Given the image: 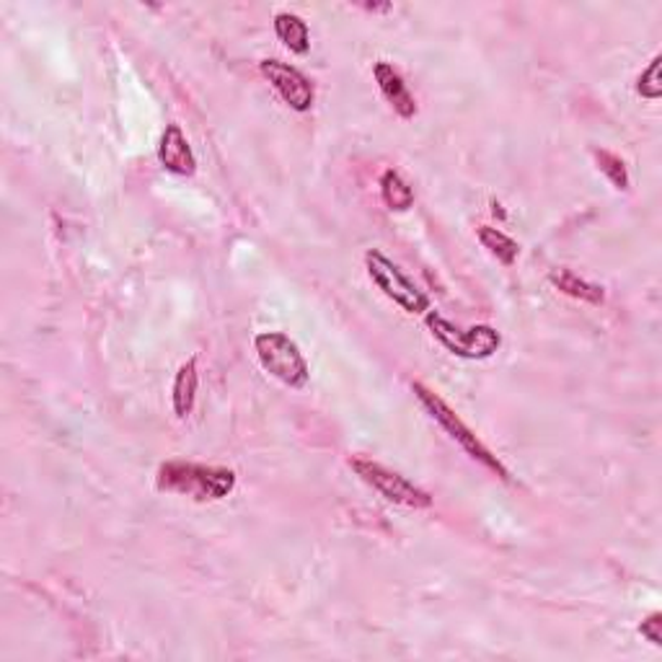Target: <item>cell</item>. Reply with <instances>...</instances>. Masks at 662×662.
Returning a JSON list of instances; mask_svg holds the SVG:
<instances>
[{"instance_id": "cell-6", "label": "cell", "mask_w": 662, "mask_h": 662, "mask_svg": "<svg viewBox=\"0 0 662 662\" xmlns=\"http://www.w3.org/2000/svg\"><path fill=\"white\" fill-rule=\"evenodd\" d=\"M349 466L365 484L373 486L381 497H386L389 502L404 505L411 510H428L432 508V497L422 486L409 482L407 476H402L398 471L389 469V466L370 461V458H349Z\"/></svg>"}, {"instance_id": "cell-14", "label": "cell", "mask_w": 662, "mask_h": 662, "mask_svg": "<svg viewBox=\"0 0 662 662\" xmlns=\"http://www.w3.org/2000/svg\"><path fill=\"white\" fill-rule=\"evenodd\" d=\"M476 239L482 246L489 252L495 259L499 262V265L505 267H512L518 262L520 256V246L518 241H512L508 233H502L499 228H492V226H482L476 231Z\"/></svg>"}, {"instance_id": "cell-4", "label": "cell", "mask_w": 662, "mask_h": 662, "mask_svg": "<svg viewBox=\"0 0 662 662\" xmlns=\"http://www.w3.org/2000/svg\"><path fill=\"white\" fill-rule=\"evenodd\" d=\"M365 269H368V277L373 280V285L381 290L389 301H394L398 308H404L411 316L428 314L432 306L430 295L424 293L394 259H389L386 254L378 252V249H368V252H365Z\"/></svg>"}, {"instance_id": "cell-1", "label": "cell", "mask_w": 662, "mask_h": 662, "mask_svg": "<svg viewBox=\"0 0 662 662\" xmlns=\"http://www.w3.org/2000/svg\"><path fill=\"white\" fill-rule=\"evenodd\" d=\"M155 486L168 495L189 497L192 502H220L235 489V471L226 466L166 461L161 463Z\"/></svg>"}, {"instance_id": "cell-8", "label": "cell", "mask_w": 662, "mask_h": 662, "mask_svg": "<svg viewBox=\"0 0 662 662\" xmlns=\"http://www.w3.org/2000/svg\"><path fill=\"white\" fill-rule=\"evenodd\" d=\"M158 161L168 174H177V177H192L198 171V158L179 125H166L158 143Z\"/></svg>"}, {"instance_id": "cell-11", "label": "cell", "mask_w": 662, "mask_h": 662, "mask_svg": "<svg viewBox=\"0 0 662 662\" xmlns=\"http://www.w3.org/2000/svg\"><path fill=\"white\" fill-rule=\"evenodd\" d=\"M198 389H200V373H198V360H187L179 368L177 378H174L171 386V404H174V415L179 420L192 415L194 402H198Z\"/></svg>"}, {"instance_id": "cell-16", "label": "cell", "mask_w": 662, "mask_h": 662, "mask_svg": "<svg viewBox=\"0 0 662 662\" xmlns=\"http://www.w3.org/2000/svg\"><path fill=\"white\" fill-rule=\"evenodd\" d=\"M660 65H662V58H660V55H654V58L650 60V65H647L645 71H641V76L637 78V86H634V89H637V93H639L641 99L658 101V99L662 97Z\"/></svg>"}, {"instance_id": "cell-15", "label": "cell", "mask_w": 662, "mask_h": 662, "mask_svg": "<svg viewBox=\"0 0 662 662\" xmlns=\"http://www.w3.org/2000/svg\"><path fill=\"white\" fill-rule=\"evenodd\" d=\"M593 155H596L598 168L606 174V179L611 181L613 189H619V192H626V189H629V184H632V179H629V168H626L624 161H621V155L611 153V151H603V148H596Z\"/></svg>"}, {"instance_id": "cell-3", "label": "cell", "mask_w": 662, "mask_h": 662, "mask_svg": "<svg viewBox=\"0 0 662 662\" xmlns=\"http://www.w3.org/2000/svg\"><path fill=\"white\" fill-rule=\"evenodd\" d=\"M424 323H428L430 334L448 349L450 355L461 357V360H489L492 355L502 347V334L489 323H476V327H458L445 319L437 310H428L424 314Z\"/></svg>"}, {"instance_id": "cell-17", "label": "cell", "mask_w": 662, "mask_h": 662, "mask_svg": "<svg viewBox=\"0 0 662 662\" xmlns=\"http://www.w3.org/2000/svg\"><path fill=\"white\" fill-rule=\"evenodd\" d=\"M639 634L650 641L652 647H662V613L654 611L639 624Z\"/></svg>"}, {"instance_id": "cell-5", "label": "cell", "mask_w": 662, "mask_h": 662, "mask_svg": "<svg viewBox=\"0 0 662 662\" xmlns=\"http://www.w3.org/2000/svg\"><path fill=\"white\" fill-rule=\"evenodd\" d=\"M254 353L259 357L262 368L277 378L282 386L303 389L310 378V368L303 357L301 347L282 331H262L254 336Z\"/></svg>"}, {"instance_id": "cell-9", "label": "cell", "mask_w": 662, "mask_h": 662, "mask_svg": "<svg viewBox=\"0 0 662 662\" xmlns=\"http://www.w3.org/2000/svg\"><path fill=\"white\" fill-rule=\"evenodd\" d=\"M373 78L381 89L383 99L389 101L391 110H394L402 119H411L417 114V99L411 97L407 80H404L402 73L396 71L394 65L386 63V60H378L373 65Z\"/></svg>"}, {"instance_id": "cell-13", "label": "cell", "mask_w": 662, "mask_h": 662, "mask_svg": "<svg viewBox=\"0 0 662 662\" xmlns=\"http://www.w3.org/2000/svg\"><path fill=\"white\" fill-rule=\"evenodd\" d=\"M381 187V200L391 213H407L415 207V189L407 184V179L396 171V168H386L378 179Z\"/></svg>"}, {"instance_id": "cell-10", "label": "cell", "mask_w": 662, "mask_h": 662, "mask_svg": "<svg viewBox=\"0 0 662 662\" xmlns=\"http://www.w3.org/2000/svg\"><path fill=\"white\" fill-rule=\"evenodd\" d=\"M549 282L559 293H564L566 298L590 303V306H600L606 301V290L596 285V282H587L580 275H574L572 269L557 267L549 272Z\"/></svg>"}, {"instance_id": "cell-7", "label": "cell", "mask_w": 662, "mask_h": 662, "mask_svg": "<svg viewBox=\"0 0 662 662\" xmlns=\"http://www.w3.org/2000/svg\"><path fill=\"white\" fill-rule=\"evenodd\" d=\"M259 73L293 112L306 114L314 106V84H310L308 76H303L298 67L282 63V60H262Z\"/></svg>"}, {"instance_id": "cell-2", "label": "cell", "mask_w": 662, "mask_h": 662, "mask_svg": "<svg viewBox=\"0 0 662 662\" xmlns=\"http://www.w3.org/2000/svg\"><path fill=\"white\" fill-rule=\"evenodd\" d=\"M411 391H415L417 402L422 404V409L428 411L432 420L441 424V428L448 432L453 441L461 445L466 456L474 458L476 463H482L484 469L492 471V474H497L499 479H505V482H508L510 471L505 469V463L499 461L495 453L486 448L482 441H479V437L474 435V430H471L469 424H466L461 417H458L456 411H453L448 404H445L443 398L435 394V391H430L428 386H424V383H411Z\"/></svg>"}, {"instance_id": "cell-12", "label": "cell", "mask_w": 662, "mask_h": 662, "mask_svg": "<svg viewBox=\"0 0 662 662\" xmlns=\"http://www.w3.org/2000/svg\"><path fill=\"white\" fill-rule=\"evenodd\" d=\"M275 37L288 47L293 55H308L310 52V31L308 24L295 13H277L275 16Z\"/></svg>"}]
</instances>
